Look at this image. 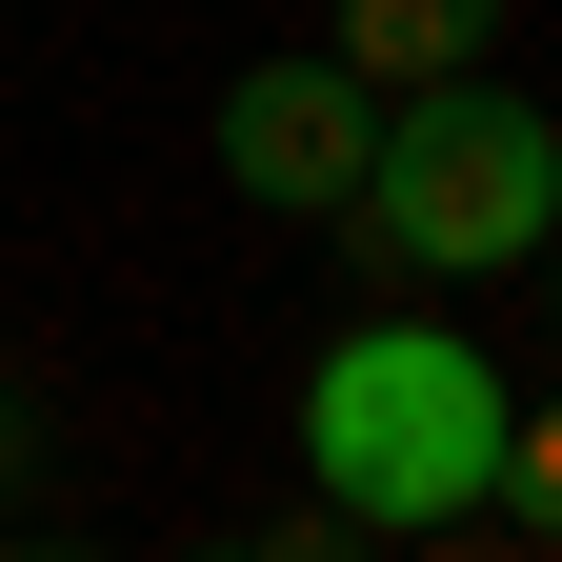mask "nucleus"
Segmentation results:
<instances>
[{"mask_svg": "<svg viewBox=\"0 0 562 562\" xmlns=\"http://www.w3.org/2000/svg\"><path fill=\"white\" fill-rule=\"evenodd\" d=\"M503 362H482L462 322H341L322 382H302V462H322V522H382V542H442L482 522V482H503Z\"/></svg>", "mask_w": 562, "mask_h": 562, "instance_id": "1", "label": "nucleus"}, {"mask_svg": "<svg viewBox=\"0 0 562 562\" xmlns=\"http://www.w3.org/2000/svg\"><path fill=\"white\" fill-rule=\"evenodd\" d=\"M201 140H222V181L261 201V222H341V201H362L382 101L341 81V60H241V81L201 101Z\"/></svg>", "mask_w": 562, "mask_h": 562, "instance_id": "3", "label": "nucleus"}, {"mask_svg": "<svg viewBox=\"0 0 562 562\" xmlns=\"http://www.w3.org/2000/svg\"><path fill=\"white\" fill-rule=\"evenodd\" d=\"M341 222L382 241V281H503L562 241V121L503 101V60H462V81H402L382 140H362V201Z\"/></svg>", "mask_w": 562, "mask_h": 562, "instance_id": "2", "label": "nucleus"}, {"mask_svg": "<svg viewBox=\"0 0 562 562\" xmlns=\"http://www.w3.org/2000/svg\"><path fill=\"white\" fill-rule=\"evenodd\" d=\"M21 462H41V402H21V382H0V482H21Z\"/></svg>", "mask_w": 562, "mask_h": 562, "instance_id": "6", "label": "nucleus"}, {"mask_svg": "<svg viewBox=\"0 0 562 562\" xmlns=\"http://www.w3.org/2000/svg\"><path fill=\"white\" fill-rule=\"evenodd\" d=\"M482 503H503L522 542H562V402H522V422H503V482H482Z\"/></svg>", "mask_w": 562, "mask_h": 562, "instance_id": "5", "label": "nucleus"}, {"mask_svg": "<svg viewBox=\"0 0 562 562\" xmlns=\"http://www.w3.org/2000/svg\"><path fill=\"white\" fill-rule=\"evenodd\" d=\"M341 81L362 101H402V81H462V60H503V0H341Z\"/></svg>", "mask_w": 562, "mask_h": 562, "instance_id": "4", "label": "nucleus"}, {"mask_svg": "<svg viewBox=\"0 0 562 562\" xmlns=\"http://www.w3.org/2000/svg\"><path fill=\"white\" fill-rule=\"evenodd\" d=\"M542 302H562V241H542Z\"/></svg>", "mask_w": 562, "mask_h": 562, "instance_id": "7", "label": "nucleus"}]
</instances>
